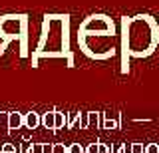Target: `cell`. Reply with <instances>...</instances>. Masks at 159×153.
Instances as JSON below:
<instances>
[{
	"mask_svg": "<svg viewBox=\"0 0 159 153\" xmlns=\"http://www.w3.org/2000/svg\"><path fill=\"white\" fill-rule=\"evenodd\" d=\"M159 48V24L149 14H133L119 20L121 74L129 72V62L155 54Z\"/></svg>",
	"mask_w": 159,
	"mask_h": 153,
	"instance_id": "7a4b0ae2",
	"label": "cell"
},
{
	"mask_svg": "<svg viewBox=\"0 0 159 153\" xmlns=\"http://www.w3.org/2000/svg\"><path fill=\"white\" fill-rule=\"evenodd\" d=\"M117 36H84L78 34L80 52L93 62H107L117 54Z\"/></svg>",
	"mask_w": 159,
	"mask_h": 153,
	"instance_id": "277c9868",
	"label": "cell"
},
{
	"mask_svg": "<svg viewBox=\"0 0 159 153\" xmlns=\"http://www.w3.org/2000/svg\"><path fill=\"white\" fill-rule=\"evenodd\" d=\"M20 153H34V143H24Z\"/></svg>",
	"mask_w": 159,
	"mask_h": 153,
	"instance_id": "e0dca14e",
	"label": "cell"
},
{
	"mask_svg": "<svg viewBox=\"0 0 159 153\" xmlns=\"http://www.w3.org/2000/svg\"><path fill=\"white\" fill-rule=\"evenodd\" d=\"M123 145V153H133V143H121Z\"/></svg>",
	"mask_w": 159,
	"mask_h": 153,
	"instance_id": "44dd1931",
	"label": "cell"
},
{
	"mask_svg": "<svg viewBox=\"0 0 159 153\" xmlns=\"http://www.w3.org/2000/svg\"><path fill=\"white\" fill-rule=\"evenodd\" d=\"M42 125L46 127V129H52V131H56V110L42 113Z\"/></svg>",
	"mask_w": 159,
	"mask_h": 153,
	"instance_id": "9c48e42d",
	"label": "cell"
},
{
	"mask_svg": "<svg viewBox=\"0 0 159 153\" xmlns=\"http://www.w3.org/2000/svg\"><path fill=\"white\" fill-rule=\"evenodd\" d=\"M14 42L18 44L20 58H30V18L24 12L0 14V56Z\"/></svg>",
	"mask_w": 159,
	"mask_h": 153,
	"instance_id": "3957f363",
	"label": "cell"
},
{
	"mask_svg": "<svg viewBox=\"0 0 159 153\" xmlns=\"http://www.w3.org/2000/svg\"><path fill=\"white\" fill-rule=\"evenodd\" d=\"M98 143H89V145H86V153H98Z\"/></svg>",
	"mask_w": 159,
	"mask_h": 153,
	"instance_id": "d6986e66",
	"label": "cell"
},
{
	"mask_svg": "<svg viewBox=\"0 0 159 153\" xmlns=\"http://www.w3.org/2000/svg\"><path fill=\"white\" fill-rule=\"evenodd\" d=\"M143 153H159V145H157V143H147L145 149H143Z\"/></svg>",
	"mask_w": 159,
	"mask_h": 153,
	"instance_id": "2e32d148",
	"label": "cell"
},
{
	"mask_svg": "<svg viewBox=\"0 0 159 153\" xmlns=\"http://www.w3.org/2000/svg\"><path fill=\"white\" fill-rule=\"evenodd\" d=\"M52 145L54 143H42V153H52Z\"/></svg>",
	"mask_w": 159,
	"mask_h": 153,
	"instance_id": "ffe728a7",
	"label": "cell"
},
{
	"mask_svg": "<svg viewBox=\"0 0 159 153\" xmlns=\"http://www.w3.org/2000/svg\"><path fill=\"white\" fill-rule=\"evenodd\" d=\"M6 127H8V133H14L16 129L24 127V113H20V111H8Z\"/></svg>",
	"mask_w": 159,
	"mask_h": 153,
	"instance_id": "52a82bcc",
	"label": "cell"
},
{
	"mask_svg": "<svg viewBox=\"0 0 159 153\" xmlns=\"http://www.w3.org/2000/svg\"><path fill=\"white\" fill-rule=\"evenodd\" d=\"M40 125H42V113H38V111L24 113V127L26 129H38Z\"/></svg>",
	"mask_w": 159,
	"mask_h": 153,
	"instance_id": "ba28073f",
	"label": "cell"
},
{
	"mask_svg": "<svg viewBox=\"0 0 159 153\" xmlns=\"http://www.w3.org/2000/svg\"><path fill=\"white\" fill-rule=\"evenodd\" d=\"M78 34H84V36H117V24L111 16L103 12H96L82 20Z\"/></svg>",
	"mask_w": 159,
	"mask_h": 153,
	"instance_id": "5b68a950",
	"label": "cell"
},
{
	"mask_svg": "<svg viewBox=\"0 0 159 153\" xmlns=\"http://www.w3.org/2000/svg\"><path fill=\"white\" fill-rule=\"evenodd\" d=\"M88 113V127H99L102 111H86Z\"/></svg>",
	"mask_w": 159,
	"mask_h": 153,
	"instance_id": "8fae6325",
	"label": "cell"
},
{
	"mask_svg": "<svg viewBox=\"0 0 159 153\" xmlns=\"http://www.w3.org/2000/svg\"><path fill=\"white\" fill-rule=\"evenodd\" d=\"M70 32H72V16L70 14H62V12L44 14L38 44L30 54L32 68H38L42 60H64L68 68L76 66Z\"/></svg>",
	"mask_w": 159,
	"mask_h": 153,
	"instance_id": "6da1fadb",
	"label": "cell"
},
{
	"mask_svg": "<svg viewBox=\"0 0 159 153\" xmlns=\"http://www.w3.org/2000/svg\"><path fill=\"white\" fill-rule=\"evenodd\" d=\"M0 153H16V145L14 143H2L0 145Z\"/></svg>",
	"mask_w": 159,
	"mask_h": 153,
	"instance_id": "9a60e30c",
	"label": "cell"
},
{
	"mask_svg": "<svg viewBox=\"0 0 159 153\" xmlns=\"http://www.w3.org/2000/svg\"><path fill=\"white\" fill-rule=\"evenodd\" d=\"M70 145H64V143H54L52 145V153H68Z\"/></svg>",
	"mask_w": 159,
	"mask_h": 153,
	"instance_id": "4fadbf2b",
	"label": "cell"
},
{
	"mask_svg": "<svg viewBox=\"0 0 159 153\" xmlns=\"http://www.w3.org/2000/svg\"><path fill=\"white\" fill-rule=\"evenodd\" d=\"M68 153H86V147L82 143H70V151Z\"/></svg>",
	"mask_w": 159,
	"mask_h": 153,
	"instance_id": "5bb4252c",
	"label": "cell"
},
{
	"mask_svg": "<svg viewBox=\"0 0 159 153\" xmlns=\"http://www.w3.org/2000/svg\"><path fill=\"white\" fill-rule=\"evenodd\" d=\"M34 153H42V143H34Z\"/></svg>",
	"mask_w": 159,
	"mask_h": 153,
	"instance_id": "7402d4cb",
	"label": "cell"
},
{
	"mask_svg": "<svg viewBox=\"0 0 159 153\" xmlns=\"http://www.w3.org/2000/svg\"><path fill=\"white\" fill-rule=\"evenodd\" d=\"M84 119H86V113H74L72 115V119H68V127L66 129H82V123Z\"/></svg>",
	"mask_w": 159,
	"mask_h": 153,
	"instance_id": "30bf717a",
	"label": "cell"
},
{
	"mask_svg": "<svg viewBox=\"0 0 159 153\" xmlns=\"http://www.w3.org/2000/svg\"><path fill=\"white\" fill-rule=\"evenodd\" d=\"M99 127H102V129H111V131H117V129H121V113H119V111H116V113L102 111V119H99Z\"/></svg>",
	"mask_w": 159,
	"mask_h": 153,
	"instance_id": "8992f818",
	"label": "cell"
},
{
	"mask_svg": "<svg viewBox=\"0 0 159 153\" xmlns=\"http://www.w3.org/2000/svg\"><path fill=\"white\" fill-rule=\"evenodd\" d=\"M98 153H111V151H109V147L106 145V143H102V141H98Z\"/></svg>",
	"mask_w": 159,
	"mask_h": 153,
	"instance_id": "ac0fdd59",
	"label": "cell"
},
{
	"mask_svg": "<svg viewBox=\"0 0 159 153\" xmlns=\"http://www.w3.org/2000/svg\"><path fill=\"white\" fill-rule=\"evenodd\" d=\"M62 127H68V115L56 110V131L62 129Z\"/></svg>",
	"mask_w": 159,
	"mask_h": 153,
	"instance_id": "7c38bea8",
	"label": "cell"
}]
</instances>
